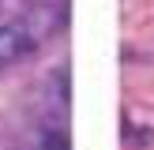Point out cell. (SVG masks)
Here are the masks:
<instances>
[{"instance_id": "6da1fadb", "label": "cell", "mask_w": 154, "mask_h": 150, "mask_svg": "<svg viewBox=\"0 0 154 150\" xmlns=\"http://www.w3.org/2000/svg\"><path fill=\"white\" fill-rule=\"evenodd\" d=\"M23 52H26L23 26H0V64H15Z\"/></svg>"}, {"instance_id": "3957f363", "label": "cell", "mask_w": 154, "mask_h": 150, "mask_svg": "<svg viewBox=\"0 0 154 150\" xmlns=\"http://www.w3.org/2000/svg\"><path fill=\"white\" fill-rule=\"evenodd\" d=\"M45 150H68V135H60V131H45Z\"/></svg>"}, {"instance_id": "7a4b0ae2", "label": "cell", "mask_w": 154, "mask_h": 150, "mask_svg": "<svg viewBox=\"0 0 154 150\" xmlns=\"http://www.w3.org/2000/svg\"><path fill=\"white\" fill-rule=\"evenodd\" d=\"M124 142L135 146V150H143V146H150V131L147 128H135V124H124Z\"/></svg>"}]
</instances>
